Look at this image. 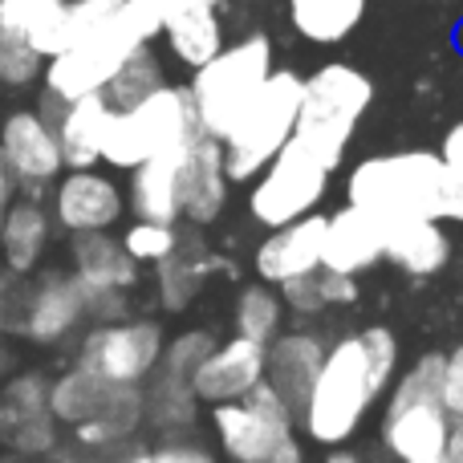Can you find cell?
I'll return each instance as SVG.
<instances>
[{
    "label": "cell",
    "instance_id": "obj_1",
    "mask_svg": "<svg viewBox=\"0 0 463 463\" xmlns=\"http://www.w3.org/2000/svg\"><path fill=\"white\" fill-rule=\"evenodd\" d=\"M439 374L443 350H427L383 394L378 443L391 463H448L451 415L439 399Z\"/></svg>",
    "mask_w": 463,
    "mask_h": 463
},
{
    "label": "cell",
    "instance_id": "obj_2",
    "mask_svg": "<svg viewBox=\"0 0 463 463\" xmlns=\"http://www.w3.org/2000/svg\"><path fill=\"white\" fill-rule=\"evenodd\" d=\"M378 391L370 383L366 358H362L358 334L329 337L313 386L297 411V431L313 448H345L366 427L370 411L378 407Z\"/></svg>",
    "mask_w": 463,
    "mask_h": 463
},
{
    "label": "cell",
    "instance_id": "obj_3",
    "mask_svg": "<svg viewBox=\"0 0 463 463\" xmlns=\"http://www.w3.org/2000/svg\"><path fill=\"white\" fill-rule=\"evenodd\" d=\"M370 102H374V81L358 65L326 61L309 78H301V106H297L293 138H301L329 171H337Z\"/></svg>",
    "mask_w": 463,
    "mask_h": 463
},
{
    "label": "cell",
    "instance_id": "obj_4",
    "mask_svg": "<svg viewBox=\"0 0 463 463\" xmlns=\"http://www.w3.org/2000/svg\"><path fill=\"white\" fill-rule=\"evenodd\" d=\"M208 427L228 463H309L297 411L269 383L236 402L208 407Z\"/></svg>",
    "mask_w": 463,
    "mask_h": 463
},
{
    "label": "cell",
    "instance_id": "obj_5",
    "mask_svg": "<svg viewBox=\"0 0 463 463\" xmlns=\"http://www.w3.org/2000/svg\"><path fill=\"white\" fill-rule=\"evenodd\" d=\"M443 159L435 151H394V155H370L354 163L345 179V203L370 212L374 220H402V216H427L439 212V187H443Z\"/></svg>",
    "mask_w": 463,
    "mask_h": 463
},
{
    "label": "cell",
    "instance_id": "obj_6",
    "mask_svg": "<svg viewBox=\"0 0 463 463\" xmlns=\"http://www.w3.org/2000/svg\"><path fill=\"white\" fill-rule=\"evenodd\" d=\"M272 73V41L269 33H248L236 45H224L212 61H203L195 70L187 98L195 110V127L203 138L224 143L228 130L236 127V118L248 110L260 86Z\"/></svg>",
    "mask_w": 463,
    "mask_h": 463
},
{
    "label": "cell",
    "instance_id": "obj_7",
    "mask_svg": "<svg viewBox=\"0 0 463 463\" xmlns=\"http://www.w3.org/2000/svg\"><path fill=\"white\" fill-rule=\"evenodd\" d=\"M200 138L195 127V110L187 90L159 86L143 98V102L127 106V110H110L102 135V163L114 171H135L138 163L155 159L163 151H175Z\"/></svg>",
    "mask_w": 463,
    "mask_h": 463
},
{
    "label": "cell",
    "instance_id": "obj_8",
    "mask_svg": "<svg viewBox=\"0 0 463 463\" xmlns=\"http://www.w3.org/2000/svg\"><path fill=\"white\" fill-rule=\"evenodd\" d=\"M297 106H301V73L297 70H272L260 94L248 102V110L228 130L224 146V171L232 184H252L264 171V163L293 138L297 130Z\"/></svg>",
    "mask_w": 463,
    "mask_h": 463
},
{
    "label": "cell",
    "instance_id": "obj_9",
    "mask_svg": "<svg viewBox=\"0 0 463 463\" xmlns=\"http://www.w3.org/2000/svg\"><path fill=\"white\" fill-rule=\"evenodd\" d=\"M138 45H151V41L138 33L135 16L127 13V0H122L114 21H106L98 33H90L78 45H70L65 53L45 61V70H41L45 98H53V102H73V98H86V94H102L106 81L122 70V61H127Z\"/></svg>",
    "mask_w": 463,
    "mask_h": 463
},
{
    "label": "cell",
    "instance_id": "obj_10",
    "mask_svg": "<svg viewBox=\"0 0 463 463\" xmlns=\"http://www.w3.org/2000/svg\"><path fill=\"white\" fill-rule=\"evenodd\" d=\"M329 175H334V171H329L301 138H288V143L264 163V171L252 179V187H248V216L264 232L293 224V220L321 208V200H326V192H329Z\"/></svg>",
    "mask_w": 463,
    "mask_h": 463
},
{
    "label": "cell",
    "instance_id": "obj_11",
    "mask_svg": "<svg viewBox=\"0 0 463 463\" xmlns=\"http://www.w3.org/2000/svg\"><path fill=\"white\" fill-rule=\"evenodd\" d=\"M167 329L155 317H118L98 321L81 334L78 362L73 366L90 370L94 378L110 386H143L151 370L159 366Z\"/></svg>",
    "mask_w": 463,
    "mask_h": 463
},
{
    "label": "cell",
    "instance_id": "obj_12",
    "mask_svg": "<svg viewBox=\"0 0 463 463\" xmlns=\"http://www.w3.org/2000/svg\"><path fill=\"white\" fill-rule=\"evenodd\" d=\"M0 159H5L16 192H24L29 200H37V195L45 192L49 184H57V175L65 171L53 122H49L41 110L8 114L5 127H0Z\"/></svg>",
    "mask_w": 463,
    "mask_h": 463
},
{
    "label": "cell",
    "instance_id": "obj_13",
    "mask_svg": "<svg viewBox=\"0 0 463 463\" xmlns=\"http://www.w3.org/2000/svg\"><path fill=\"white\" fill-rule=\"evenodd\" d=\"M155 269V301L163 313H187L192 301L203 293L212 277H232L236 264L224 260L208 240L200 236V228H179V244L171 248V256H163Z\"/></svg>",
    "mask_w": 463,
    "mask_h": 463
},
{
    "label": "cell",
    "instance_id": "obj_14",
    "mask_svg": "<svg viewBox=\"0 0 463 463\" xmlns=\"http://www.w3.org/2000/svg\"><path fill=\"white\" fill-rule=\"evenodd\" d=\"M122 216H127V192L98 167L57 175L53 224H61L70 236H78V232H114Z\"/></svg>",
    "mask_w": 463,
    "mask_h": 463
},
{
    "label": "cell",
    "instance_id": "obj_15",
    "mask_svg": "<svg viewBox=\"0 0 463 463\" xmlns=\"http://www.w3.org/2000/svg\"><path fill=\"white\" fill-rule=\"evenodd\" d=\"M264 383V345L248 337H216L203 362L192 370V394L200 407H220L252 394Z\"/></svg>",
    "mask_w": 463,
    "mask_h": 463
},
{
    "label": "cell",
    "instance_id": "obj_16",
    "mask_svg": "<svg viewBox=\"0 0 463 463\" xmlns=\"http://www.w3.org/2000/svg\"><path fill=\"white\" fill-rule=\"evenodd\" d=\"M86 321V301L73 272H45L16 301V329L37 345H57Z\"/></svg>",
    "mask_w": 463,
    "mask_h": 463
},
{
    "label": "cell",
    "instance_id": "obj_17",
    "mask_svg": "<svg viewBox=\"0 0 463 463\" xmlns=\"http://www.w3.org/2000/svg\"><path fill=\"white\" fill-rule=\"evenodd\" d=\"M232 179L224 171V146L216 138H195L179 163V224L208 228L224 216Z\"/></svg>",
    "mask_w": 463,
    "mask_h": 463
},
{
    "label": "cell",
    "instance_id": "obj_18",
    "mask_svg": "<svg viewBox=\"0 0 463 463\" xmlns=\"http://www.w3.org/2000/svg\"><path fill=\"white\" fill-rule=\"evenodd\" d=\"M321 236H326V212L293 220V224L269 228L252 252V272L264 285H285L293 277H309L321 269Z\"/></svg>",
    "mask_w": 463,
    "mask_h": 463
},
{
    "label": "cell",
    "instance_id": "obj_19",
    "mask_svg": "<svg viewBox=\"0 0 463 463\" xmlns=\"http://www.w3.org/2000/svg\"><path fill=\"white\" fill-rule=\"evenodd\" d=\"M451 244L448 224L427 216H402V220H383V260L394 264L402 277L411 280H431L448 272L451 264Z\"/></svg>",
    "mask_w": 463,
    "mask_h": 463
},
{
    "label": "cell",
    "instance_id": "obj_20",
    "mask_svg": "<svg viewBox=\"0 0 463 463\" xmlns=\"http://www.w3.org/2000/svg\"><path fill=\"white\" fill-rule=\"evenodd\" d=\"M329 337L321 329H280L269 345H264V383L280 394L293 411H301L305 394L313 386L321 358H326Z\"/></svg>",
    "mask_w": 463,
    "mask_h": 463
},
{
    "label": "cell",
    "instance_id": "obj_21",
    "mask_svg": "<svg viewBox=\"0 0 463 463\" xmlns=\"http://www.w3.org/2000/svg\"><path fill=\"white\" fill-rule=\"evenodd\" d=\"M378 264H383V220H374L354 203L329 212L326 236H321V269L362 277Z\"/></svg>",
    "mask_w": 463,
    "mask_h": 463
},
{
    "label": "cell",
    "instance_id": "obj_22",
    "mask_svg": "<svg viewBox=\"0 0 463 463\" xmlns=\"http://www.w3.org/2000/svg\"><path fill=\"white\" fill-rule=\"evenodd\" d=\"M220 5L224 0H167L163 5V29L171 53L184 65L200 70L203 61L224 49V24H220Z\"/></svg>",
    "mask_w": 463,
    "mask_h": 463
},
{
    "label": "cell",
    "instance_id": "obj_23",
    "mask_svg": "<svg viewBox=\"0 0 463 463\" xmlns=\"http://www.w3.org/2000/svg\"><path fill=\"white\" fill-rule=\"evenodd\" d=\"M70 272L86 288H118V293H130L143 280V264L130 260L114 232L70 236Z\"/></svg>",
    "mask_w": 463,
    "mask_h": 463
},
{
    "label": "cell",
    "instance_id": "obj_24",
    "mask_svg": "<svg viewBox=\"0 0 463 463\" xmlns=\"http://www.w3.org/2000/svg\"><path fill=\"white\" fill-rule=\"evenodd\" d=\"M106 122H110V102L102 94L61 102V110L53 114V135H57V146H61L65 171H86L102 163Z\"/></svg>",
    "mask_w": 463,
    "mask_h": 463
},
{
    "label": "cell",
    "instance_id": "obj_25",
    "mask_svg": "<svg viewBox=\"0 0 463 463\" xmlns=\"http://www.w3.org/2000/svg\"><path fill=\"white\" fill-rule=\"evenodd\" d=\"M187 146L163 151V155H155V159L138 163V167L130 171L127 212H135V220L179 224V163H184Z\"/></svg>",
    "mask_w": 463,
    "mask_h": 463
},
{
    "label": "cell",
    "instance_id": "obj_26",
    "mask_svg": "<svg viewBox=\"0 0 463 463\" xmlns=\"http://www.w3.org/2000/svg\"><path fill=\"white\" fill-rule=\"evenodd\" d=\"M49 236H53V216L41 208V200H13L0 224V260L5 272L13 277H33L37 264L49 252Z\"/></svg>",
    "mask_w": 463,
    "mask_h": 463
},
{
    "label": "cell",
    "instance_id": "obj_27",
    "mask_svg": "<svg viewBox=\"0 0 463 463\" xmlns=\"http://www.w3.org/2000/svg\"><path fill=\"white\" fill-rule=\"evenodd\" d=\"M200 399L192 394L187 378H171L151 370L143 383V427L155 435H187L200 427Z\"/></svg>",
    "mask_w": 463,
    "mask_h": 463
},
{
    "label": "cell",
    "instance_id": "obj_28",
    "mask_svg": "<svg viewBox=\"0 0 463 463\" xmlns=\"http://www.w3.org/2000/svg\"><path fill=\"white\" fill-rule=\"evenodd\" d=\"M297 37L309 45H342L362 21L370 0H285Z\"/></svg>",
    "mask_w": 463,
    "mask_h": 463
},
{
    "label": "cell",
    "instance_id": "obj_29",
    "mask_svg": "<svg viewBox=\"0 0 463 463\" xmlns=\"http://www.w3.org/2000/svg\"><path fill=\"white\" fill-rule=\"evenodd\" d=\"M110 394H114L110 383L94 378L81 366H70L65 374L49 378V415L57 419V427H70L73 431V427H81V423L102 415Z\"/></svg>",
    "mask_w": 463,
    "mask_h": 463
},
{
    "label": "cell",
    "instance_id": "obj_30",
    "mask_svg": "<svg viewBox=\"0 0 463 463\" xmlns=\"http://www.w3.org/2000/svg\"><path fill=\"white\" fill-rule=\"evenodd\" d=\"M285 321H288L285 301H280V293L272 285L248 280V285L236 288V297H232V334L236 337L269 345L285 329Z\"/></svg>",
    "mask_w": 463,
    "mask_h": 463
},
{
    "label": "cell",
    "instance_id": "obj_31",
    "mask_svg": "<svg viewBox=\"0 0 463 463\" xmlns=\"http://www.w3.org/2000/svg\"><path fill=\"white\" fill-rule=\"evenodd\" d=\"M159 86H167V81H163L159 57L151 53V45H138L135 53L122 61V70L106 81L102 98L110 102V110H127V106L143 102V98L151 94V90H159Z\"/></svg>",
    "mask_w": 463,
    "mask_h": 463
},
{
    "label": "cell",
    "instance_id": "obj_32",
    "mask_svg": "<svg viewBox=\"0 0 463 463\" xmlns=\"http://www.w3.org/2000/svg\"><path fill=\"white\" fill-rule=\"evenodd\" d=\"M358 342H362V358H366V370H370V383H374L378 399H383L391 391L394 374L402 370L399 334L391 326H366V329H358Z\"/></svg>",
    "mask_w": 463,
    "mask_h": 463
},
{
    "label": "cell",
    "instance_id": "obj_33",
    "mask_svg": "<svg viewBox=\"0 0 463 463\" xmlns=\"http://www.w3.org/2000/svg\"><path fill=\"white\" fill-rule=\"evenodd\" d=\"M122 463H220V456L187 431V435H159L155 443L135 439L122 451Z\"/></svg>",
    "mask_w": 463,
    "mask_h": 463
},
{
    "label": "cell",
    "instance_id": "obj_34",
    "mask_svg": "<svg viewBox=\"0 0 463 463\" xmlns=\"http://www.w3.org/2000/svg\"><path fill=\"white\" fill-rule=\"evenodd\" d=\"M118 244L127 248V256L135 264H159L163 256H171V248L179 244V224H155V220H130L122 228Z\"/></svg>",
    "mask_w": 463,
    "mask_h": 463
},
{
    "label": "cell",
    "instance_id": "obj_35",
    "mask_svg": "<svg viewBox=\"0 0 463 463\" xmlns=\"http://www.w3.org/2000/svg\"><path fill=\"white\" fill-rule=\"evenodd\" d=\"M216 345V334L212 329H203V326H192V329H184V334H175V337H167L163 342V354H159V374H171V378H187L192 383V370L203 362V354Z\"/></svg>",
    "mask_w": 463,
    "mask_h": 463
},
{
    "label": "cell",
    "instance_id": "obj_36",
    "mask_svg": "<svg viewBox=\"0 0 463 463\" xmlns=\"http://www.w3.org/2000/svg\"><path fill=\"white\" fill-rule=\"evenodd\" d=\"M45 70V57L21 37V33L0 29V86H33Z\"/></svg>",
    "mask_w": 463,
    "mask_h": 463
},
{
    "label": "cell",
    "instance_id": "obj_37",
    "mask_svg": "<svg viewBox=\"0 0 463 463\" xmlns=\"http://www.w3.org/2000/svg\"><path fill=\"white\" fill-rule=\"evenodd\" d=\"M0 407L16 411V415H33V411H49V378L41 370H24L13 374L0 391Z\"/></svg>",
    "mask_w": 463,
    "mask_h": 463
},
{
    "label": "cell",
    "instance_id": "obj_38",
    "mask_svg": "<svg viewBox=\"0 0 463 463\" xmlns=\"http://www.w3.org/2000/svg\"><path fill=\"white\" fill-rule=\"evenodd\" d=\"M61 5L65 0H0V29L21 33L29 41Z\"/></svg>",
    "mask_w": 463,
    "mask_h": 463
},
{
    "label": "cell",
    "instance_id": "obj_39",
    "mask_svg": "<svg viewBox=\"0 0 463 463\" xmlns=\"http://www.w3.org/2000/svg\"><path fill=\"white\" fill-rule=\"evenodd\" d=\"M280 301H285V313H293V317H321L326 313V305H321V293H317V272H309V277H293L285 280V285H277Z\"/></svg>",
    "mask_w": 463,
    "mask_h": 463
},
{
    "label": "cell",
    "instance_id": "obj_40",
    "mask_svg": "<svg viewBox=\"0 0 463 463\" xmlns=\"http://www.w3.org/2000/svg\"><path fill=\"white\" fill-rule=\"evenodd\" d=\"M317 293H321V305L329 309H354L362 297V285L358 277H345V272H329V269H317Z\"/></svg>",
    "mask_w": 463,
    "mask_h": 463
},
{
    "label": "cell",
    "instance_id": "obj_41",
    "mask_svg": "<svg viewBox=\"0 0 463 463\" xmlns=\"http://www.w3.org/2000/svg\"><path fill=\"white\" fill-rule=\"evenodd\" d=\"M439 399L451 419H463V342L456 350L443 354V374H439Z\"/></svg>",
    "mask_w": 463,
    "mask_h": 463
},
{
    "label": "cell",
    "instance_id": "obj_42",
    "mask_svg": "<svg viewBox=\"0 0 463 463\" xmlns=\"http://www.w3.org/2000/svg\"><path fill=\"white\" fill-rule=\"evenodd\" d=\"M439 224H463V175L459 171H443V187H439Z\"/></svg>",
    "mask_w": 463,
    "mask_h": 463
},
{
    "label": "cell",
    "instance_id": "obj_43",
    "mask_svg": "<svg viewBox=\"0 0 463 463\" xmlns=\"http://www.w3.org/2000/svg\"><path fill=\"white\" fill-rule=\"evenodd\" d=\"M435 155L443 159V167H451V171H459L463 175V118L448 130V135H443V143H439V151Z\"/></svg>",
    "mask_w": 463,
    "mask_h": 463
},
{
    "label": "cell",
    "instance_id": "obj_44",
    "mask_svg": "<svg viewBox=\"0 0 463 463\" xmlns=\"http://www.w3.org/2000/svg\"><path fill=\"white\" fill-rule=\"evenodd\" d=\"M13 200H16V184H13V175H8L5 159H0V224H5V212Z\"/></svg>",
    "mask_w": 463,
    "mask_h": 463
},
{
    "label": "cell",
    "instance_id": "obj_45",
    "mask_svg": "<svg viewBox=\"0 0 463 463\" xmlns=\"http://www.w3.org/2000/svg\"><path fill=\"white\" fill-rule=\"evenodd\" d=\"M448 463H463V419H451V435H448Z\"/></svg>",
    "mask_w": 463,
    "mask_h": 463
},
{
    "label": "cell",
    "instance_id": "obj_46",
    "mask_svg": "<svg viewBox=\"0 0 463 463\" xmlns=\"http://www.w3.org/2000/svg\"><path fill=\"white\" fill-rule=\"evenodd\" d=\"M321 463H370L366 456H358V451L345 443V448H326V459Z\"/></svg>",
    "mask_w": 463,
    "mask_h": 463
},
{
    "label": "cell",
    "instance_id": "obj_47",
    "mask_svg": "<svg viewBox=\"0 0 463 463\" xmlns=\"http://www.w3.org/2000/svg\"><path fill=\"white\" fill-rule=\"evenodd\" d=\"M0 463H5V459H0Z\"/></svg>",
    "mask_w": 463,
    "mask_h": 463
}]
</instances>
